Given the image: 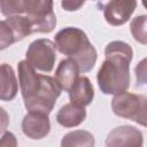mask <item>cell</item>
<instances>
[{"label": "cell", "instance_id": "8fae6325", "mask_svg": "<svg viewBox=\"0 0 147 147\" xmlns=\"http://www.w3.org/2000/svg\"><path fill=\"white\" fill-rule=\"evenodd\" d=\"M79 67L72 59L62 60L55 70V80L60 85L61 90L69 91L79 77Z\"/></svg>", "mask_w": 147, "mask_h": 147}, {"label": "cell", "instance_id": "ac0fdd59", "mask_svg": "<svg viewBox=\"0 0 147 147\" xmlns=\"http://www.w3.org/2000/svg\"><path fill=\"white\" fill-rule=\"evenodd\" d=\"M15 41L13 31L5 21H0V51L9 47Z\"/></svg>", "mask_w": 147, "mask_h": 147}, {"label": "cell", "instance_id": "30bf717a", "mask_svg": "<svg viewBox=\"0 0 147 147\" xmlns=\"http://www.w3.org/2000/svg\"><path fill=\"white\" fill-rule=\"evenodd\" d=\"M70 103H74L79 107H86L92 103L94 99V88L91 80L85 77H78L72 87L68 91Z\"/></svg>", "mask_w": 147, "mask_h": 147}, {"label": "cell", "instance_id": "d6986e66", "mask_svg": "<svg viewBox=\"0 0 147 147\" xmlns=\"http://www.w3.org/2000/svg\"><path fill=\"white\" fill-rule=\"evenodd\" d=\"M0 147H17V139L10 131H5L0 137Z\"/></svg>", "mask_w": 147, "mask_h": 147}, {"label": "cell", "instance_id": "8992f818", "mask_svg": "<svg viewBox=\"0 0 147 147\" xmlns=\"http://www.w3.org/2000/svg\"><path fill=\"white\" fill-rule=\"evenodd\" d=\"M25 56V61L34 70L51 72L56 60V48L54 42L49 39H37L29 45Z\"/></svg>", "mask_w": 147, "mask_h": 147}, {"label": "cell", "instance_id": "9c48e42d", "mask_svg": "<svg viewBox=\"0 0 147 147\" xmlns=\"http://www.w3.org/2000/svg\"><path fill=\"white\" fill-rule=\"evenodd\" d=\"M22 131L30 139H42L51 131V122L48 115L41 113L29 111L22 121Z\"/></svg>", "mask_w": 147, "mask_h": 147}, {"label": "cell", "instance_id": "e0dca14e", "mask_svg": "<svg viewBox=\"0 0 147 147\" xmlns=\"http://www.w3.org/2000/svg\"><path fill=\"white\" fill-rule=\"evenodd\" d=\"M0 10L6 17L23 15L24 0H0Z\"/></svg>", "mask_w": 147, "mask_h": 147}, {"label": "cell", "instance_id": "5bb4252c", "mask_svg": "<svg viewBox=\"0 0 147 147\" xmlns=\"http://www.w3.org/2000/svg\"><path fill=\"white\" fill-rule=\"evenodd\" d=\"M95 139L86 130H74L68 132L61 140V147H94Z\"/></svg>", "mask_w": 147, "mask_h": 147}, {"label": "cell", "instance_id": "277c9868", "mask_svg": "<svg viewBox=\"0 0 147 147\" xmlns=\"http://www.w3.org/2000/svg\"><path fill=\"white\" fill-rule=\"evenodd\" d=\"M111 109L118 117L131 119L142 126H146L147 99L145 95L126 91L116 94L111 100Z\"/></svg>", "mask_w": 147, "mask_h": 147}, {"label": "cell", "instance_id": "9a60e30c", "mask_svg": "<svg viewBox=\"0 0 147 147\" xmlns=\"http://www.w3.org/2000/svg\"><path fill=\"white\" fill-rule=\"evenodd\" d=\"M5 22L8 24L10 30L13 31V34L15 37V41H21L25 37L32 33L31 24L25 15H15L7 17Z\"/></svg>", "mask_w": 147, "mask_h": 147}, {"label": "cell", "instance_id": "4fadbf2b", "mask_svg": "<svg viewBox=\"0 0 147 147\" xmlns=\"http://www.w3.org/2000/svg\"><path fill=\"white\" fill-rule=\"evenodd\" d=\"M86 118V110L84 107L74 103H67L60 108L56 114L57 123L63 127H75L82 124Z\"/></svg>", "mask_w": 147, "mask_h": 147}, {"label": "cell", "instance_id": "52a82bcc", "mask_svg": "<svg viewBox=\"0 0 147 147\" xmlns=\"http://www.w3.org/2000/svg\"><path fill=\"white\" fill-rule=\"evenodd\" d=\"M142 132L132 125L117 126L106 138V147H142Z\"/></svg>", "mask_w": 147, "mask_h": 147}, {"label": "cell", "instance_id": "7a4b0ae2", "mask_svg": "<svg viewBox=\"0 0 147 147\" xmlns=\"http://www.w3.org/2000/svg\"><path fill=\"white\" fill-rule=\"evenodd\" d=\"M102 62L96 80L103 94H119L130 86V63L133 57L132 47L122 40H114L105 48Z\"/></svg>", "mask_w": 147, "mask_h": 147}, {"label": "cell", "instance_id": "3957f363", "mask_svg": "<svg viewBox=\"0 0 147 147\" xmlns=\"http://www.w3.org/2000/svg\"><path fill=\"white\" fill-rule=\"evenodd\" d=\"M55 48L76 61L80 72H88L95 65L98 53L90 42L87 34L75 26H68L60 30L54 38Z\"/></svg>", "mask_w": 147, "mask_h": 147}, {"label": "cell", "instance_id": "44dd1931", "mask_svg": "<svg viewBox=\"0 0 147 147\" xmlns=\"http://www.w3.org/2000/svg\"><path fill=\"white\" fill-rule=\"evenodd\" d=\"M8 125H9V115L2 107H0V133L5 132Z\"/></svg>", "mask_w": 147, "mask_h": 147}, {"label": "cell", "instance_id": "ba28073f", "mask_svg": "<svg viewBox=\"0 0 147 147\" xmlns=\"http://www.w3.org/2000/svg\"><path fill=\"white\" fill-rule=\"evenodd\" d=\"M136 7L134 0H113L103 6V16L110 25L119 26L130 20Z\"/></svg>", "mask_w": 147, "mask_h": 147}, {"label": "cell", "instance_id": "ffe728a7", "mask_svg": "<svg viewBox=\"0 0 147 147\" xmlns=\"http://www.w3.org/2000/svg\"><path fill=\"white\" fill-rule=\"evenodd\" d=\"M84 5V1H70V0H64L61 2V6L64 10L72 11V10H78L82 6Z\"/></svg>", "mask_w": 147, "mask_h": 147}, {"label": "cell", "instance_id": "7c38bea8", "mask_svg": "<svg viewBox=\"0 0 147 147\" xmlns=\"http://www.w3.org/2000/svg\"><path fill=\"white\" fill-rule=\"evenodd\" d=\"M18 92V83L14 69L8 63L0 64V100L11 101Z\"/></svg>", "mask_w": 147, "mask_h": 147}, {"label": "cell", "instance_id": "6da1fadb", "mask_svg": "<svg viewBox=\"0 0 147 147\" xmlns=\"http://www.w3.org/2000/svg\"><path fill=\"white\" fill-rule=\"evenodd\" d=\"M17 70L25 108L29 111L48 115L62 91L55 78L36 72L25 60L18 62Z\"/></svg>", "mask_w": 147, "mask_h": 147}, {"label": "cell", "instance_id": "5b68a950", "mask_svg": "<svg viewBox=\"0 0 147 147\" xmlns=\"http://www.w3.org/2000/svg\"><path fill=\"white\" fill-rule=\"evenodd\" d=\"M31 24L32 33H49L56 25V16L51 0H24V13Z\"/></svg>", "mask_w": 147, "mask_h": 147}, {"label": "cell", "instance_id": "2e32d148", "mask_svg": "<svg viewBox=\"0 0 147 147\" xmlns=\"http://www.w3.org/2000/svg\"><path fill=\"white\" fill-rule=\"evenodd\" d=\"M146 15H140L134 17L131 21L130 30L136 41L146 45L147 44V36H146Z\"/></svg>", "mask_w": 147, "mask_h": 147}]
</instances>
